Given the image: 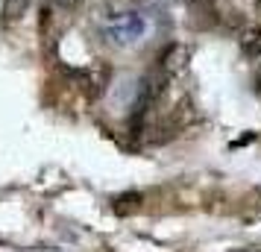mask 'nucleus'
Returning a JSON list of instances; mask_svg holds the SVG:
<instances>
[{
  "label": "nucleus",
  "instance_id": "obj_2",
  "mask_svg": "<svg viewBox=\"0 0 261 252\" xmlns=\"http://www.w3.org/2000/svg\"><path fill=\"white\" fill-rule=\"evenodd\" d=\"M27 6V0H3V15H6V21L15 18V15H21Z\"/></svg>",
  "mask_w": 261,
  "mask_h": 252
},
{
  "label": "nucleus",
  "instance_id": "obj_1",
  "mask_svg": "<svg viewBox=\"0 0 261 252\" xmlns=\"http://www.w3.org/2000/svg\"><path fill=\"white\" fill-rule=\"evenodd\" d=\"M153 30H155L153 15H147L144 9H118V12H109L100 21L103 38L120 50H132L147 44L153 38Z\"/></svg>",
  "mask_w": 261,
  "mask_h": 252
},
{
  "label": "nucleus",
  "instance_id": "obj_3",
  "mask_svg": "<svg viewBox=\"0 0 261 252\" xmlns=\"http://www.w3.org/2000/svg\"><path fill=\"white\" fill-rule=\"evenodd\" d=\"M258 62H261V59H258Z\"/></svg>",
  "mask_w": 261,
  "mask_h": 252
}]
</instances>
